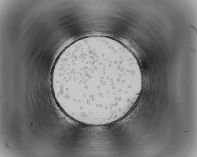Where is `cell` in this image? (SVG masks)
I'll return each instance as SVG.
<instances>
[{"label":"cell","instance_id":"6da1fadb","mask_svg":"<svg viewBox=\"0 0 197 157\" xmlns=\"http://www.w3.org/2000/svg\"><path fill=\"white\" fill-rule=\"evenodd\" d=\"M51 84L55 100L80 123L102 126L122 118L141 91L138 63L126 47L110 37H87L74 42L54 65Z\"/></svg>","mask_w":197,"mask_h":157}]
</instances>
